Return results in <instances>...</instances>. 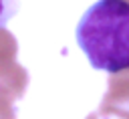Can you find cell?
Segmentation results:
<instances>
[{"mask_svg":"<svg viewBox=\"0 0 129 119\" xmlns=\"http://www.w3.org/2000/svg\"><path fill=\"white\" fill-rule=\"evenodd\" d=\"M77 42L97 71L129 69V2L99 0L81 18Z\"/></svg>","mask_w":129,"mask_h":119,"instance_id":"cell-1","label":"cell"},{"mask_svg":"<svg viewBox=\"0 0 129 119\" xmlns=\"http://www.w3.org/2000/svg\"><path fill=\"white\" fill-rule=\"evenodd\" d=\"M99 115H115L119 119H129V69L111 73L107 93L99 107Z\"/></svg>","mask_w":129,"mask_h":119,"instance_id":"cell-2","label":"cell"},{"mask_svg":"<svg viewBox=\"0 0 129 119\" xmlns=\"http://www.w3.org/2000/svg\"><path fill=\"white\" fill-rule=\"evenodd\" d=\"M28 87V71L16 63V58L0 61V97L16 101Z\"/></svg>","mask_w":129,"mask_h":119,"instance_id":"cell-3","label":"cell"},{"mask_svg":"<svg viewBox=\"0 0 129 119\" xmlns=\"http://www.w3.org/2000/svg\"><path fill=\"white\" fill-rule=\"evenodd\" d=\"M16 52H18V42L14 34L0 26V61L16 58Z\"/></svg>","mask_w":129,"mask_h":119,"instance_id":"cell-4","label":"cell"},{"mask_svg":"<svg viewBox=\"0 0 129 119\" xmlns=\"http://www.w3.org/2000/svg\"><path fill=\"white\" fill-rule=\"evenodd\" d=\"M18 10V0H0V26L8 22Z\"/></svg>","mask_w":129,"mask_h":119,"instance_id":"cell-5","label":"cell"},{"mask_svg":"<svg viewBox=\"0 0 129 119\" xmlns=\"http://www.w3.org/2000/svg\"><path fill=\"white\" fill-rule=\"evenodd\" d=\"M0 119H16V111H14L12 101L2 99V97H0Z\"/></svg>","mask_w":129,"mask_h":119,"instance_id":"cell-6","label":"cell"},{"mask_svg":"<svg viewBox=\"0 0 129 119\" xmlns=\"http://www.w3.org/2000/svg\"><path fill=\"white\" fill-rule=\"evenodd\" d=\"M87 119H99V115H95V113H93V115H89Z\"/></svg>","mask_w":129,"mask_h":119,"instance_id":"cell-7","label":"cell"},{"mask_svg":"<svg viewBox=\"0 0 129 119\" xmlns=\"http://www.w3.org/2000/svg\"><path fill=\"white\" fill-rule=\"evenodd\" d=\"M127 2H129V0H127Z\"/></svg>","mask_w":129,"mask_h":119,"instance_id":"cell-8","label":"cell"}]
</instances>
